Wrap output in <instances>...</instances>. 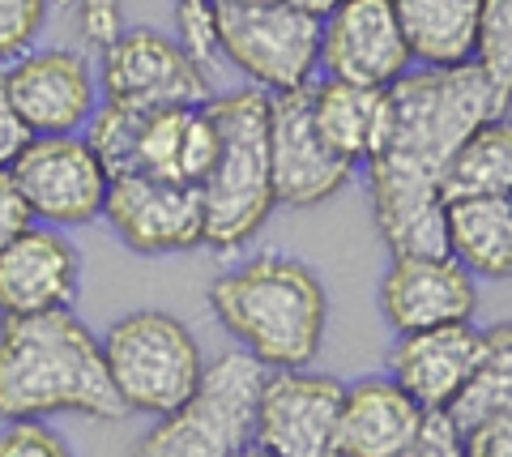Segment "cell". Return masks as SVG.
<instances>
[{"label": "cell", "instance_id": "8992f818", "mask_svg": "<svg viewBox=\"0 0 512 457\" xmlns=\"http://www.w3.org/2000/svg\"><path fill=\"white\" fill-rule=\"evenodd\" d=\"M107 376L128 415H171L197 393L205 359L188 325L171 312H128L103 334Z\"/></svg>", "mask_w": 512, "mask_h": 457}, {"label": "cell", "instance_id": "30bf717a", "mask_svg": "<svg viewBox=\"0 0 512 457\" xmlns=\"http://www.w3.org/2000/svg\"><path fill=\"white\" fill-rule=\"evenodd\" d=\"M35 223L43 227H82L107 206L111 171L86 137H35L22 159L9 167Z\"/></svg>", "mask_w": 512, "mask_h": 457}, {"label": "cell", "instance_id": "7c38bea8", "mask_svg": "<svg viewBox=\"0 0 512 457\" xmlns=\"http://www.w3.org/2000/svg\"><path fill=\"white\" fill-rule=\"evenodd\" d=\"M269 163H274V197L286 210L325 206L355 176V163L333 154L316 133L312 86L269 94Z\"/></svg>", "mask_w": 512, "mask_h": 457}, {"label": "cell", "instance_id": "2e32d148", "mask_svg": "<svg viewBox=\"0 0 512 457\" xmlns=\"http://www.w3.org/2000/svg\"><path fill=\"white\" fill-rule=\"evenodd\" d=\"M474 274L448 257H393L380 278V317L397 334L474 321Z\"/></svg>", "mask_w": 512, "mask_h": 457}, {"label": "cell", "instance_id": "f546056e", "mask_svg": "<svg viewBox=\"0 0 512 457\" xmlns=\"http://www.w3.org/2000/svg\"><path fill=\"white\" fill-rule=\"evenodd\" d=\"M393 457H466V449H461V428L444 411H431L419 436Z\"/></svg>", "mask_w": 512, "mask_h": 457}, {"label": "cell", "instance_id": "4dcf8cb0", "mask_svg": "<svg viewBox=\"0 0 512 457\" xmlns=\"http://www.w3.org/2000/svg\"><path fill=\"white\" fill-rule=\"evenodd\" d=\"M466 457H512V411L487 415L461 432Z\"/></svg>", "mask_w": 512, "mask_h": 457}, {"label": "cell", "instance_id": "d590c367", "mask_svg": "<svg viewBox=\"0 0 512 457\" xmlns=\"http://www.w3.org/2000/svg\"><path fill=\"white\" fill-rule=\"evenodd\" d=\"M239 5H278V0H239Z\"/></svg>", "mask_w": 512, "mask_h": 457}, {"label": "cell", "instance_id": "5bb4252c", "mask_svg": "<svg viewBox=\"0 0 512 457\" xmlns=\"http://www.w3.org/2000/svg\"><path fill=\"white\" fill-rule=\"evenodd\" d=\"M414 65L393 0H342L320 18V69L342 82L389 90Z\"/></svg>", "mask_w": 512, "mask_h": 457}, {"label": "cell", "instance_id": "83f0119b", "mask_svg": "<svg viewBox=\"0 0 512 457\" xmlns=\"http://www.w3.org/2000/svg\"><path fill=\"white\" fill-rule=\"evenodd\" d=\"M0 457H73L64 436L52 432L43 419H13L0 432Z\"/></svg>", "mask_w": 512, "mask_h": 457}, {"label": "cell", "instance_id": "3957f363", "mask_svg": "<svg viewBox=\"0 0 512 457\" xmlns=\"http://www.w3.org/2000/svg\"><path fill=\"white\" fill-rule=\"evenodd\" d=\"M218 325L261 368H308L329 325V299L320 278L303 261L265 257L244 261L210 287Z\"/></svg>", "mask_w": 512, "mask_h": 457}, {"label": "cell", "instance_id": "d4e9b609", "mask_svg": "<svg viewBox=\"0 0 512 457\" xmlns=\"http://www.w3.org/2000/svg\"><path fill=\"white\" fill-rule=\"evenodd\" d=\"M474 65L483 69L491 77V86L512 103V0H483Z\"/></svg>", "mask_w": 512, "mask_h": 457}, {"label": "cell", "instance_id": "44dd1931", "mask_svg": "<svg viewBox=\"0 0 512 457\" xmlns=\"http://www.w3.org/2000/svg\"><path fill=\"white\" fill-rule=\"evenodd\" d=\"M448 257L474 278H512V201L508 197H457L444 214Z\"/></svg>", "mask_w": 512, "mask_h": 457}, {"label": "cell", "instance_id": "9a60e30c", "mask_svg": "<svg viewBox=\"0 0 512 457\" xmlns=\"http://www.w3.org/2000/svg\"><path fill=\"white\" fill-rule=\"evenodd\" d=\"M9 99L35 137L82 133L99 112V82L82 52L69 47H39L18 56L5 69Z\"/></svg>", "mask_w": 512, "mask_h": 457}, {"label": "cell", "instance_id": "4316f807", "mask_svg": "<svg viewBox=\"0 0 512 457\" xmlns=\"http://www.w3.org/2000/svg\"><path fill=\"white\" fill-rule=\"evenodd\" d=\"M175 30H180V47L197 60L201 69H210L218 52V9L214 0H175Z\"/></svg>", "mask_w": 512, "mask_h": 457}, {"label": "cell", "instance_id": "8fae6325", "mask_svg": "<svg viewBox=\"0 0 512 457\" xmlns=\"http://www.w3.org/2000/svg\"><path fill=\"white\" fill-rule=\"evenodd\" d=\"M99 86L103 99L128 107H180L214 99L210 77L180 47V39L158 35L150 26L120 30L103 47Z\"/></svg>", "mask_w": 512, "mask_h": 457}, {"label": "cell", "instance_id": "6da1fadb", "mask_svg": "<svg viewBox=\"0 0 512 457\" xmlns=\"http://www.w3.org/2000/svg\"><path fill=\"white\" fill-rule=\"evenodd\" d=\"M508 99L470 60L457 69H410L389 86V129L367 159L372 218L393 257H444V171L478 124Z\"/></svg>", "mask_w": 512, "mask_h": 457}, {"label": "cell", "instance_id": "d6a6232c", "mask_svg": "<svg viewBox=\"0 0 512 457\" xmlns=\"http://www.w3.org/2000/svg\"><path fill=\"white\" fill-rule=\"evenodd\" d=\"M30 227H35V214H30L18 180H13V171H0V248H9Z\"/></svg>", "mask_w": 512, "mask_h": 457}, {"label": "cell", "instance_id": "7402d4cb", "mask_svg": "<svg viewBox=\"0 0 512 457\" xmlns=\"http://www.w3.org/2000/svg\"><path fill=\"white\" fill-rule=\"evenodd\" d=\"M393 9L423 69H457L474 60L483 0H393Z\"/></svg>", "mask_w": 512, "mask_h": 457}, {"label": "cell", "instance_id": "ffe728a7", "mask_svg": "<svg viewBox=\"0 0 512 457\" xmlns=\"http://www.w3.org/2000/svg\"><path fill=\"white\" fill-rule=\"evenodd\" d=\"M312 124L320 141L346 163H367L389 129V90L325 77L312 82Z\"/></svg>", "mask_w": 512, "mask_h": 457}, {"label": "cell", "instance_id": "1f68e13d", "mask_svg": "<svg viewBox=\"0 0 512 457\" xmlns=\"http://www.w3.org/2000/svg\"><path fill=\"white\" fill-rule=\"evenodd\" d=\"M30 141H35V133L26 129V120L18 116V107H13L9 86H5V69H0V171H9L18 163Z\"/></svg>", "mask_w": 512, "mask_h": 457}, {"label": "cell", "instance_id": "7a4b0ae2", "mask_svg": "<svg viewBox=\"0 0 512 457\" xmlns=\"http://www.w3.org/2000/svg\"><path fill=\"white\" fill-rule=\"evenodd\" d=\"M128 415L107 376L103 338L73 317L69 308L39 317H0V419H47Z\"/></svg>", "mask_w": 512, "mask_h": 457}, {"label": "cell", "instance_id": "d6986e66", "mask_svg": "<svg viewBox=\"0 0 512 457\" xmlns=\"http://www.w3.org/2000/svg\"><path fill=\"white\" fill-rule=\"evenodd\" d=\"M431 411H423L393 376H367L346 385L342 423H338V457H393L402 453Z\"/></svg>", "mask_w": 512, "mask_h": 457}, {"label": "cell", "instance_id": "ac0fdd59", "mask_svg": "<svg viewBox=\"0 0 512 457\" xmlns=\"http://www.w3.org/2000/svg\"><path fill=\"white\" fill-rule=\"evenodd\" d=\"M478 355H483V329H474L470 321L397 334L389 351V376L423 411H448L470 385Z\"/></svg>", "mask_w": 512, "mask_h": 457}, {"label": "cell", "instance_id": "9c48e42d", "mask_svg": "<svg viewBox=\"0 0 512 457\" xmlns=\"http://www.w3.org/2000/svg\"><path fill=\"white\" fill-rule=\"evenodd\" d=\"M346 385L308 368H269L256 393L252 440L274 457H338Z\"/></svg>", "mask_w": 512, "mask_h": 457}, {"label": "cell", "instance_id": "4fadbf2b", "mask_svg": "<svg viewBox=\"0 0 512 457\" xmlns=\"http://www.w3.org/2000/svg\"><path fill=\"white\" fill-rule=\"evenodd\" d=\"M103 218L133 252H184L205 244L201 188L150 171H116Z\"/></svg>", "mask_w": 512, "mask_h": 457}, {"label": "cell", "instance_id": "52a82bcc", "mask_svg": "<svg viewBox=\"0 0 512 457\" xmlns=\"http://www.w3.org/2000/svg\"><path fill=\"white\" fill-rule=\"evenodd\" d=\"M265 368L248 351H227L205 364L197 393L141 436L133 457H235L252 445L256 393Z\"/></svg>", "mask_w": 512, "mask_h": 457}, {"label": "cell", "instance_id": "ba28073f", "mask_svg": "<svg viewBox=\"0 0 512 457\" xmlns=\"http://www.w3.org/2000/svg\"><path fill=\"white\" fill-rule=\"evenodd\" d=\"M218 9V52L269 94L312 86L320 69V18L295 0L278 5H239L214 0Z\"/></svg>", "mask_w": 512, "mask_h": 457}, {"label": "cell", "instance_id": "836d02e7", "mask_svg": "<svg viewBox=\"0 0 512 457\" xmlns=\"http://www.w3.org/2000/svg\"><path fill=\"white\" fill-rule=\"evenodd\" d=\"M295 5H299V9H308V13H316V18H329V13L338 9L342 0H295Z\"/></svg>", "mask_w": 512, "mask_h": 457}, {"label": "cell", "instance_id": "5b68a950", "mask_svg": "<svg viewBox=\"0 0 512 457\" xmlns=\"http://www.w3.org/2000/svg\"><path fill=\"white\" fill-rule=\"evenodd\" d=\"M86 141L111 176L116 171H150V176L201 188L205 171L214 163L218 133L205 103L128 107L103 99L86 124Z\"/></svg>", "mask_w": 512, "mask_h": 457}, {"label": "cell", "instance_id": "484cf974", "mask_svg": "<svg viewBox=\"0 0 512 457\" xmlns=\"http://www.w3.org/2000/svg\"><path fill=\"white\" fill-rule=\"evenodd\" d=\"M52 0H0V65H13L35 47Z\"/></svg>", "mask_w": 512, "mask_h": 457}, {"label": "cell", "instance_id": "603a6c76", "mask_svg": "<svg viewBox=\"0 0 512 457\" xmlns=\"http://www.w3.org/2000/svg\"><path fill=\"white\" fill-rule=\"evenodd\" d=\"M457 197H512V116L483 120L461 141L444 171V201Z\"/></svg>", "mask_w": 512, "mask_h": 457}, {"label": "cell", "instance_id": "e575fe53", "mask_svg": "<svg viewBox=\"0 0 512 457\" xmlns=\"http://www.w3.org/2000/svg\"><path fill=\"white\" fill-rule=\"evenodd\" d=\"M235 457H274V453H265L261 445H256V440H252V445H244V449H239Z\"/></svg>", "mask_w": 512, "mask_h": 457}, {"label": "cell", "instance_id": "8d00e7d4", "mask_svg": "<svg viewBox=\"0 0 512 457\" xmlns=\"http://www.w3.org/2000/svg\"><path fill=\"white\" fill-rule=\"evenodd\" d=\"M508 201H512V197H508Z\"/></svg>", "mask_w": 512, "mask_h": 457}, {"label": "cell", "instance_id": "277c9868", "mask_svg": "<svg viewBox=\"0 0 512 457\" xmlns=\"http://www.w3.org/2000/svg\"><path fill=\"white\" fill-rule=\"evenodd\" d=\"M205 107L218 133L214 163L201 180L205 244L231 252L248 244L278 206L274 163H269V90L244 86L214 94Z\"/></svg>", "mask_w": 512, "mask_h": 457}, {"label": "cell", "instance_id": "f1b7e54d", "mask_svg": "<svg viewBox=\"0 0 512 457\" xmlns=\"http://www.w3.org/2000/svg\"><path fill=\"white\" fill-rule=\"evenodd\" d=\"M52 5L60 9H73L77 13V22H82V35L90 47H103L120 35V0H52Z\"/></svg>", "mask_w": 512, "mask_h": 457}, {"label": "cell", "instance_id": "e0dca14e", "mask_svg": "<svg viewBox=\"0 0 512 457\" xmlns=\"http://www.w3.org/2000/svg\"><path fill=\"white\" fill-rule=\"evenodd\" d=\"M82 261L60 227H30L0 248V317H39L73 304Z\"/></svg>", "mask_w": 512, "mask_h": 457}, {"label": "cell", "instance_id": "cb8c5ba5", "mask_svg": "<svg viewBox=\"0 0 512 457\" xmlns=\"http://www.w3.org/2000/svg\"><path fill=\"white\" fill-rule=\"evenodd\" d=\"M512 411V321H500L483 329V355H478V368L470 376V385L461 389V398L448 406V419L457 423L461 432L470 423Z\"/></svg>", "mask_w": 512, "mask_h": 457}]
</instances>
